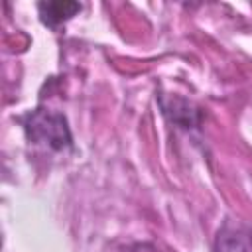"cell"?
<instances>
[{
    "instance_id": "6da1fadb",
    "label": "cell",
    "mask_w": 252,
    "mask_h": 252,
    "mask_svg": "<svg viewBox=\"0 0 252 252\" xmlns=\"http://www.w3.org/2000/svg\"><path fill=\"white\" fill-rule=\"evenodd\" d=\"M24 130L30 142L45 146L53 152H63L73 148V136L69 124L61 112H53L39 106L24 118Z\"/></svg>"
},
{
    "instance_id": "7a4b0ae2",
    "label": "cell",
    "mask_w": 252,
    "mask_h": 252,
    "mask_svg": "<svg viewBox=\"0 0 252 252\" xmlns=\"http://www.w3.org/2000/svg\"><path fill=\"white\" fill-rule=\"evenodd\" d=\"M215 252H252V228L226 222L215 238Z\"/></svg>"
},
{
    "instance_id": "3957f363",
    "label": "cell",
    "mask_w": 252,
    "mask_h": 252,
    "mask_svg": "<svg viewBox=\"0 0 252 252\" xmlns=\"http://www.w3.org/2000/svg\"><path fill=\"white\" fill-rule=\"evenodd\" d=\"M39 10V18L47 28H57L63 22L71 20L77 12H81V4L79 2H39L37 4Z\"/></svg>"
},
{
    "instance_id": "277c9868",
    "label": "cell",
    "mask_w": 252,
    "mask_h": 252,
    "mask_svg": "<svg viewBox=\"0 0 252 252\" xmlns=\"http://www.w3.org/2000/svg\"><path fill=\"white\" fill-rule=\"evenodd\" d=\"M171 104H173V106L161 102L163 112H165L167 116L171 114V120H173L175 124H181L183 128H189V126H195V124H197L199 116H197L195 110H189V102H183V108L177 106V100H171Z\"/></svg>"
},
{
    "instance_id": "5b68a950",
    "label": "cell",
    "mask_w": 252,
    "mask_h": 252,
    "mask_svg": "<svg viewBox=\"0 0 252 252\" xmlns=\"http://www.w3.org/2000/svg\"><path fill=\"white\" fill-rule=\"evenodd\" d=\"M130 252H158V248L150 242H140V244H134L130 248Z\"/></svg>"
}]
</instances>
